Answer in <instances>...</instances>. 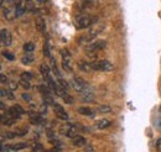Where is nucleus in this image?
Wrapping results in <instances>:
<instances>
[{"mask_svg": "<svg viewBox=\"0 0 161 152\" xmlns=\"http://www.w3.org/2000/svg\"><path fill=\"white\" fill-rule=\"evenodd\" d=\"M97 21L96 18H93L89 14H82V15H77L75 18V26L77 30H83V29H88L92 27V25Z\"/></svg>", "mask_w": 161, "mask_h": 152, "instance_id": "nucleus-1", "label": "nucleus"}, {"mask_svg": "<svg viewBox=\"0 0 161 152\" xmlns=\"http://www.w3.org/2000/svg\"><path fill=\"white\" fill-rule=\"evenodd\" d=\"M103 29H104V25L103 24H97V25L92 26V29L89 30V32L87 35H83V36H80L78 38V43L80 45H88L92 40H94L96 36H98L101 34L102 31H103Z\"/></svg>", "mask_w": 161, "mask_h": 152, "instance_id": "nucleus-2", "label": "nucleus"}, {"mask_svg": "<svg viewBox=\"0 0 161 152\" xmlns=\"http://www.w3.org/2000/svg\"><path fill=\"white\" fill-rule=\"evenodd\" d=\"M107 47V42L104 40H96L88 45H86V52L89 55V57H94L99 51L104 50Z\"/></svg>", "mask_w": 161, "mask_h": 152, "instance_id": "nucleus-3", "label": "nucleus"}, {"mask_svg": "<svg viewBox=\"0 0 161 152\" xmlns=\"http://www.w3.org/2000/svg\"><path fill=\"white\" fill-rule=\"evenodd\" d=\"M92 64V68L94 71H101V72H110L114 69V66L113 63H110L109 61L107 59H97V61H93L91 62Z\"/></svg>", "mask_w": 161, "mask_h": 152, "instance_id": "nucleus-4", "label": "nucleus"}, {"mask_svg": "<svg viewBox=\"0 0 161 152\" xmlns=\"http://www.w3.org/2000/svg\"><path fill=\"white\" fill-rule=\"evenodd\" d=\"M73 88H75L80 94L91 90L88 83H87L83 78H80V77H75V78H73Z\"/></svg>", "mask_w": 161, "mask_h": 152, "instance_id": "nucleus-5", "label": "nucleus"}, {"mask_svg": "<svg viewBox=\"0 0 161 152\" xmlns=\"http://www.w3.org/2000/svg\"><path fill=\"white\" fill-rule=\"evenodd\" d=\"M61 57H62V68L66 72H72V58L68 50H61Z\"/></svg>", "mask_w": 161, "mask_h": 152, "instance_id": "nucleus-6", "label": "nucleus"}, {"mask_svg": "<svg viewBox=\"0 0 161 152\" xmlns=\"http://www.w3.org/2000/svg\"><path fill=\"white\" fill-rule=\"evenodd\" d=\"M6 111H8V114H10L13 117H15V119H20L21 116L25 114V110L21 108L19 104H16V105L9 108Z\"/></svg>", "mask_w": 161, "mask_h": 152, "instance_id": "nucleus-7", "label": "nucleus"}, {"mask_svg": "<svg viewBox=\"0 0 161 152\" xmlns=\"http://www.w3.org/2000/svg\"><path fill=\"white\" fill-rule=\"evenodd\" d=\"M52 105H53V111H55V114L57 115V117H60L62 120H67L68 119V114L66 113V110L63 109L62 105L57 104V103H53Z\"/></svg>", "mask_w": 161, "mask_h": 152, "instance_id": "nucleus-8", "label": "nucleus"}, {"mask_svg": "<svg viewBox=\"0 0 161 152\" xmlns=\"http://www.w3.org/2000/svg\"><path fill=\"white\" fill-rule=\"evenodd\" d=\"M76 128H77V126H73V125L68 124V125H66L64 128H62V133H64L67 137L73 138V137L77 135V129H76Z\"/></svg>", "mask_w": 161, "mask_h": 152, "instance_id": "nucleus-9", "label": "nucleus"}, {"mask_svg": "<svg viewBox=\"0 0 161 152\" xmlns=\"http://www.w3.org/2000/svg\"><path fill=\"white\" fill-rule=\"evenodd\" d=\"M1 43L4 45V46H10L11 45V41H13V37H11V34L8 31V30H5V29H3L1 30Z\"/></svg>", "mask_w": 161, "mask_h": 152, "instance_id": "nucleus-10", "label": "nucleus"}, {"mask_svg": "<svg viewBox=\"0 0 161 152\" xmlns=\"http://www.w3.org/2000/svg\"><path fill=\"white\" fill-rule=\"evenodd\" d=\"M16 120H18V119H15V117H13L10 114H8V111H6L5 114L1 115V124L5 125V126H11V125H14V124L16 122Z\"/></svg>", "mask_w": 161, "mask_h": 152, "instance_id": "nucleus-11", "label": "nucleus"}, {"mask_svg": "<svg viewBox=\"0 0 161 152\" xmlns=\"http://www.w3.org/2000/svg\"><path fill=\"white\" fill-rule=\"evenodd\" d=\"M77 68L82 71V72H91L93 68H92V64L89 63V62H87V61H84V59H80L78 62H77Z\"/></svg>", "mask_w": 161, "mask_h": 152, "instance_id": "nucleus-12", "label": "nucleus"}, {"mask_svg": "<svg viewBox=\"0 0 161 152\" xmlns=\"http://www.w3.org/2000/svg\"><path fill=\"white\" fill-rule=\"evenodd\" d=\"M35 25H36V29L40 31L41 34H46V22H45V20L42 19V16H40V15L36 16Z\"/></svg>", "mask_w": 161, "mask_h": 152, "instance_id": "nucleus-13", "label": "nucleus"}, {"mask_svg": "<svg viewBox=\"0 0 161 152\" xmlns=\"http://www.w3.org/2000/svg\"><path fill=\"white\" fill-rule=\"evenodd\" d=\"M72 142H73V146L76 147H83V146H87V141L83 136L80 135H76L73 138H72Z\"/></svg>", "mask_w": 161, "mask_h": 152, "instance_id": "nucleus-14", "label": "nucleus"}, {"mask_svg": "<svg viewBox=\"0 0 161 152\" xmlns=\"http://www.w3.org/2000/svg\"><path fill=\"white\" fill-rule=\"evenodd\" d=\"M26 11V5H25V0H20L16 5V9H15V15L16 18H20L21 15Z\"/></svg>", "mask_w": 161, "mask_h": 152, "instance_id": "nucleus-15", "label": "nucleus"}, {"mask_svg": "<svg viewBox=\"0 0 161 152\" xmlns=\"http://www.w3.org/2000/svg\"><path fill=\"white\" fill-rule=\"evenodd\" d=\"M78 113L80 115H84V116H88V117H94V115H96V111L93 110V109H91V108H88V106H82L78 109Z\"/></svg>", "mask_w": 161, "mask_h": 152, "instance_id": "nucleus-16", "label": "nucleus"}, {"mask_svg": "<svg viewBox=\"0 0 161 152\" xmlns=\"http://www.w3.org/2000/svg\"><path fill=\"white\" fill-rule=\"evenodd\" d=\"M30 121H31V124H34V125H39L42 122V116L41 114L39 113H30Z\"/></svg>", "mask_w": 161, "mask_h": 152, "instance_id": "nucleus-17", "label": "nucleus"}, {"mask_svg": "<svg viewBox=\"0 0 161 152\" xmlns=\"http://www.w3.org/2000/svg\"><path fill=\"white\" fill-rule=\"evenodd\" d=\"M34 61H35V57H34V55L31 52H26V55L22 56V58H21V63L22 64H26V66L31 64Z\"/></svg>", "mask_w": 161, "mask_h": 152, "instance_id": "nucleus-18", "label": "nucleus"}, {"mask_svg": "<svg viewBox=\"0 0 161 152\" xmlns=\"http://www.w3.org/2000/svg\"><path fill=\"white\" fill-rule=\"evenodd\" d=\"M40 72H41V74H42V77H43L45 79L51 76V69H50L48 64H46V63H42V64L40 66Z\"/></svg>", "mask_w": 161, "mask_h": 152, "instance_id": "nucleus-19", "label": "nucleus"}, {"mask_svg": "<svg viewBox=\"0 0 161 152\" xmlns=\"http://www.w3.org/2000/svg\"><path fill=\"white\" fill-rule=\"evenodd\" d=\"M60 96L63 99V101H64L66 104H73V101H75V100H73V98L67 93V90H62V89H61Z\"/></svg>", "mask_w": 161, "mask_h": 152, "instance_id": "nucleus-20", "label": "nucleus"}, {"mask_svg": "<svg viewBox=\"0 0 161 152\" xmlns=\"http://www.w3.org/2000/svg\"><path fill=\"white\" fill-rule=\"evenodd\" d=\"M110 125H112V121L108 120V119H101V120H98V121L96 122V126H97L98 129H107V128H109Z\"/></svg>", "mask_w": 161, "mask_h": 152, "instance_id": "nucleus-21", "label": "nucleus"}, {"mask_svg": "<svg viewBox=\"0 0 161 152\" xmlns=\"http://www.w3.org/2000/svg\"><path fill=\"white\" fill-rule=\"evenodd\" d=\"M27 145L25 144V142H20V144H16V145H13V146H10V147H8V150L9 151H18V150H22V149H25Z\"/></svg>", "mask_w": 161, "mask_h": 152, "instance_id": "nucleus-22", "label": "nucleus"}, {"mask_svg": "<svg viewBox=\"0 0 161 152\" xmlns=\"http://www.w3.org/2000/svg\"><path fill=\"white\" fill-rule=\"evenodd\" d=\"M4 18L6 20H13L14 18H16V15H15V11L13 13L11 10H9V9H4Z\"/></svg>", "mask_w": 161, "mask_h": 152, "instance_id": "nucleus-23", "label": "nucleus"}, {"mask_svg": "<svg viewBox=\"0 0 161 152\" xmlns=\"http://www.w3.org/2000/svg\"><path fill=\"white\" fill-rule=\"evenodd\" d=\"M34 50H35V45L32 42H27V43L24 45V51L25 52H32Z\"/></svg>", "mask_w": 161, "mask_h": 152, "instance_id": "nucleus-24", "label": "nucleus"}, {"mask_svg": "<svg viewBox=\"0 0 161 152\" xmlns=\"http://www.w3.org/2000/svg\"><path fill=\"white\" fill-rule=\"evenodd\" d=\"M20 85L24 88V89H30V88H31V83H30V80H27V79H22V78H20Z\"/></svg>", "mask_w": 161, "mask_h": 152, "instance_id": "nucleus-25", "label": "nucleus"}, {"mask_svg": "<svg viewBox=\"0 0 161 152\" xmlns=\"http://www.w3.org/2000/svg\"><path fill=\"white\" fill-rule=\"evenodd\" d=\"M112 109H110V106L109 105H99L98 106V111H101V113H109Z\"/></svg>", "mask_w": 161, "mask_h": 152, "instance_id": "nucleus-26", "label": "nucleus"}, {"mask_svg": "<svg viewBox=\"0 0 161 152\" xmlns=\"http://www.w3.org/2000/svg\"><path fill=\"white\" fill-rule=\"evenodd\" d=\"M43 53L45 56L50 58L51 57V52H50V46H48V42H45V46H43Z\"/></svg>", "mask_w": 161, "mask_h": 152, "instance_id": "nucleus-27", "label": "nucleus"}, {"mask_svg": "<svg viewBox=\"0 0 161 152\" xmlns=\"http://www.w3.org/2000/svg\"><path fill=\"white\" fill-rule=\"evenodd\" d=\"M14 133L16 135V136H25L26 133H27V129H16Z\"/></svg>", "mask_w": 161, "mask_h": 152, "instance_id": "nucleus-28", "label": "nucleus"}, {"mask_svg": "<svg viewBox=\"0 0 161 152\" xmlns=\"http://www.w3.org/2000/svg\"><path fill=\"white\" fill-rule=\"evenodd\" d=\"M20 78H22V79H27V80H31V79H32V74H31L30 72H22Z\"/></svg>", "mask_w": 161, "mask_h": 152, "instance_id": "nucleus-29", "label": "nucleus"}, {"mask_svg": "<svg viewBox=\"0 0 161 152\" xmlns=\"http://www.w3.org/2000/svg\"><path fill=\"white\" fill-rule=\"evenodd\" d=\"M3 56L5 58H8V59H10V61H14V56L10 52H3Z\"/></svg>", "mask_w": 161, "mask_h": 152, "instance_id": "nucleus-30", "label": "nucleus"}, {"mask_svg": "<svg viewBox=\"0 0 161 152\" xmlns=\"http://www.w3.org/2000/svg\"><path fill=\"white\" fill-rule=\"evenodd\" d=\"M32 150H34V151H43V147L41 146L40 144H36V145L32 147Z\"/></svg>", "mask_w": 161, "mask_h": 152, "instance_id": "nucleus-31", "label": "nucleus"}, {"mask_svg": "<svg viewBox=\"0 0 161 152\" xmlns=\"http://www.w3.org/2000/svg\"><path fill=\"white\" fill-rule=\"evenodd\" d=\"M22 99H24V100H26V101H31V96H30L29 94H26V93H24V94H22Z\"/></svg>", "mask_w": 161, "mask_h": 152, "instance_id": "nucleus-32", "label": "nucleus"}, {"mask_svg": "<svg viewBox=\"0 0 161 152\" xmlns=\"http://www.w3.org/2000/svg\"><path fill=\"white\" fill-rule=\"evenodd\" d=\"M6 82H8V78H5L4 74H1V83H3V84H5Z\"/></svg>", "mask_w": 161, "mask_h": 152, "instance_id": "nucleus-33", "label": "nucleus"}, {"mask_svg": "<svg viewBox=\"0 0 161 152\" xmlns=\"http://www.w3.org/2000/svg\"><path fill=\"white\" fill-rule=\"evenodd\" d=\"M37 1H39V3H43V1H45V0H37Z\"/></svg>", "mask_w": 161, "mask_h": 152, "instance_id": "nucleus-34", "label": "nucleus"}, {"mask_svg": "<svg viewBox=\"0 0 161 152\" xmlns=\"http://www.w3.org/2000/svg\"><path fill=\"white\" fill-rule=\"evenodd\" d=\"M160 124H161V122H160Z\"/></svg>", "mask_w": 161, "mask_h": 152, "instance_id": "nucleus-35", "label": "nucleus"}]
</instances>
